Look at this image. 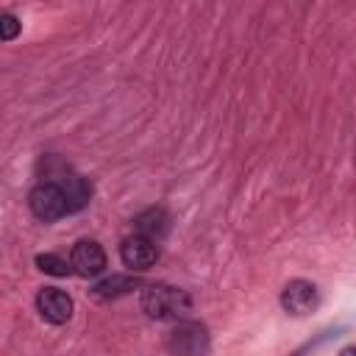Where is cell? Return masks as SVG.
Wrapping results in <instances>:
<instances>
[{
	"label": "cell",
	"instance_id": "1",
	"mask_svg": "<svg viewBox=\"0 0 356 356\" xmlns=\"http://www.w3.org/2000/svg\"><path fill=\"white\" fill-rule=\"evenodd\" d=\"M142 309L153 320H178L192 309V300L178 286L147 284V286H142Z\"/></svg>",
	"mask_w": 356,
	"mask_h": 356
},
{
	"label": "cell",
	"instance_id": "2",
	"mask_svg": "<svg viewBox=\"0 0 356 356\" xmlns=\"http://www.w3.org/2000/svg\"><path fill=\"white\" fill-rule=\"evenodd\" d=\"M28 206H31V211H33L39 220H44V222H53V220H61L64 214H72L67 192H64L58 184H53V181L36 184V186L31 189V195H28Z\"/></svg>",
	"mask_w": 356,
	"mask_h": 356
},
{
	"label": "cell",
	"instance_id": "3",
	"mask_svg": "<svg viewBox=\"0 0 356 356\" xmlns=\"http://www.w3.org/2000/svg\"><path fill=\"white\" fill-rule=\"evenodd\" d=\"M167 350L172 356H203L209 350V331H206V325H200L195 320L178 323L167 334Z\"/></svg>",
	"mask_w": 356,
	"mask_h": 356
},
{
	"label": "cell",
	"instance_id": "4",
	"mask_svg": "<svg viewBox=\"0 0 356 356\" xmlns=\"http://www.w3.org/2000/svg\"><path fill=\"white\" fill-rule=\"evenodd\" d=\"M70 264H72V270H75L78 275L95 278V275L106 273L108 259H106V250H103L95 239H81V242H75V248H72V253H70Z\"/></svg>",
	"mask_w": 356,
	"mask_h": 356
},
{
	"label": "cell",
	"instance_id": "5",
	"mask_svg": "<svg viewBox=\"0 0 356 356\" xmlns=\"http://www.w3.org/2000/svg\"><path fill=\"white\" fill-rule=\"evenodd\" d=\"M320 303V295H317V286L312 281H303V278H295L284 286L281 292V306L284 312L295 314V317H303L309 312H314Z\"/></svg>",
	"mask_w": 356,
	"mask_h": 356
},
{
	"label": "cell",
	"instance_id": "6",
	"mask_svg": "<svg viewBox=\"0 0 356 356\" xmlns=\"http://www.w3.org/2000/svg\"><path fill=\"white\" fill-rule=\"evenodd\" d=\"M120 259L125 267L131 270H150L159 261V245L142 234H134L128 239H122L120 245Z\"/></svg>",
	"mask_w": 356,
	"mask_h": 356
},
{
	"label": "cell",
	"instance_id": "7",
	"mask_svg": "<svg viewBox=\"0 0 356 356\" xmlns=\"http://www.w3.org/2000/svg\"><path fill=\"white\" fill-rule=\"evenodd\" d=\"M36 309L42 314V320L53 323V325H61L72 317V298L64 292V289H56V286H44L39 295H36Z\"/></svg>",
	"mask_w": 356,
	"mask_h": 356
},
{
	"label": "cell",
	"instance_id": "8",
	"mask_svg": "<svg viewBox=\"0 0 356 356\" xmlns=\"http://www.w3.org/2000/svg\"><path fill=\"white\" fill-rule=\"evenodd\" d=\"M167 228H170V214L161 206H150V209H145L134 217V231L153 239V242L161 239L167 234Z\"/></svg>",
	"mask_w": 356,
	"mask_h": 356
},
{
	"label": "cell",
	"instance_id": "9",
	"mask_svg": "<svg viewBox=\"0 0 356 356\" xmlns=\"http://www.w3.org/2000/svg\"><path fill=\"white\" fill-rule=\"evenodd\" d=\"M136 286H139V281H136V278H131V275H111V278L100 281L92 292H95V298H100V300H111V298L128 295V292H131V289H136Z\"/></svg>",
	"mask_w": 356,
	"mask_h": 356
},
{
	"label": "cell",
	"instance_id": "10",
	"mask_svg": "<svg viewBox=\"0 0 356 356\" xmlns=\"http://www.w3.org/2000/svg\"><path fill=\"white\" fill-rule=\"evenodd\" d=\"M36 267H39L42 273H47V275L61 278V275L70 273L72 264H67V261H64L61 256H56V253H39V256H36Z\"/></svg>",
	"mask_w": 356,
	"mask_h": 356
},
{
	"label": "cell",
	"instance_id": "11",
	"mask_svg": "<svg viewBox=\"0 0 356 356\" xmlns=\"http://www.w3.org/2000/svg\"><path fill=\"white\" fill-rule=\"evenodd\" d=\"M19 33V22H17V17L14 14H0V36L6 39V42H11L14 36Z\"/></svg>",
	"mask_w": 356,
	"mask_h": 356
},
{
	"label": "cell",
	"instance_id": "12",
	"mask_svg": "<svg viewBox=\"0 0 356 356\" xmlns=\"http://www.w3.org/2000/svg\"><path fill=\"white\" fill-rule=\"evenodd\" d=\"M339 356H356V345H348V348H342V350H339Z\"/></svg>",
	"mask_w": 356,
	"mask_h": 356
}]
</instances>
